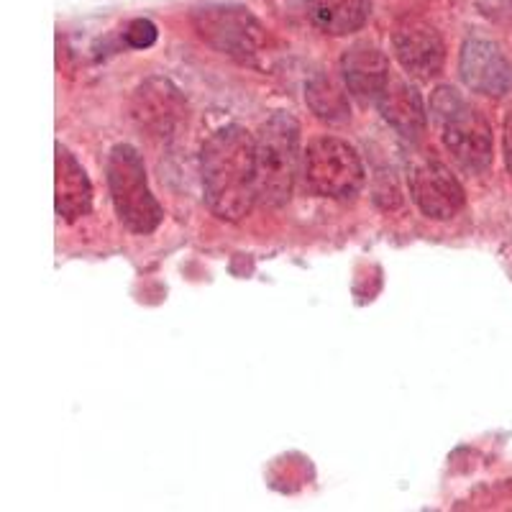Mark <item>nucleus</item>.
<instances>
[{"mask_svg":"<svg viewBox=\"0 0 512 512\" xmlns=\"http://www.w3.org/2000/svg\"><path fill=\"white\" fill-rule=\"evenodd\" d=\"M305 103H308V108L320 121L326 123H344L351 118V105L346 90L336 85V80L323 75V72L310 77L308 85H305Z\"/></svg>","mask_w":512,"mask_h":512,"instance_id":"nucleus-15","label":"nucleus"},{"mask_svg":"<svg viewBox=\"0 0 512 512\" xmlns=\"http://www.w3.org/2000/svg\"><path fill=\"white\" fill-rule=\"evenodd\" d=\"M392 49L402 70L418 80L436 77L446 62V44L441 34L423 18H405L392 34Z\"/></svg>","mask_w":512,"mask_h":512,"instance_id":"nucleus-10","label":"nucleus"},{"mask_svg":"<svg viewBox=\"0 0 512 512\" xmlns=\"http://www.w3.org/2000/svg\"><path fill=\"white\" fill-rule=\"evenodd\" d=\"M131 118L154 139H172L187 121V103L172 82L152 77L134 93Z\"/></svg>","mask_w":512,"mask_h":512,"instance_id":"nucleus-9","label":"nucleus"},{"mask_svg":"<svg viewBox=\"0 0 512 512\" xmlns=\"http://www.w3.org/2000/svg\"><path fill=\"white\" fill-rule=\"evenodd\" d=\"M379 113L402 139H420L425 134V126H428V111H425L423 95L418 93L415 85H410L408 80H400V77H392L387 82L384 93L377 100Z\"/></svg>","mask_w":512,"mask_h":512,"instance_id":"nucleus-12","label":"nucleus"},{"mask_svg":"<svg viewBox=\"0 0 512 512\" xmlns=\"http://www.w3.org/2000/svg\"><path fill=\"white\" fill-rule=\"evenodd\" d=\"M502 154H505V167L512 177V103L505 113V126H502Z\"/></svg>","mask_w":512,"mask_h":512,"instance_id":"nucleus-17","label":"nucleus"},{"mask_svg":"<svg viewBox=\"0 0 512 512\" xmlns=\"http://www.w3.org/2000/svg\"><path fill=\"white\" fill-rule=\"evenodd\" d=\"M431 118L441 131V141L461 169L479 175L495 157L492 126L479 108L451 85H441L431 95Z\"/></svg>","mask_w":512,"mask_h":512,"instance_id":"nucleus-2","label":"nucleus"},{"mask_svg":"<svg viewBox=\"0 0 512 512\" xmlns=\"http://www.w3.org/2000/svg\"><path fill=\"white\" fill-rule=\"evenodd\" d=\"M374 0H308L313 24L328 36L356 34L372 16Z\"/></svg>","mask_w":512,"mask_h":512,"instance_id":"nucleus-14","label":"nucleus"},{"mask_svg":"<svg viewBox=\"0 0 512 512\" xmlns=\"http://www.w3.org/2000/svg\"><path fill=\"white\" fill-rule=\"evenodd\" d=\"M190 21L210 49L241 64L256 62L269 44L262 21L241 3H205L190 13Z\"/></svg>","mask_w":512,"mask_h":512,"instance_id":"nucleus-5","label":"nucleus"},{"mask_svg":"<svg viewBox=\"0 0 512 512\" xmlns=\"http://www.w3.org/2000/svg\"><path fill=\"white\" fill-rule=\"evenodd\" d=\"M200 177L210 213L221 221H241L259 203L256 139L244 126H223L200 152Z\"/></svg>","mask_w":512,"mask_h":512,"instance_id":"nucleus-1","label":"nucleus"},{"mask_svg":"<svg viewBox=\"0 0 512 512\" xmlns=\"http://www.w3.org/2000/svg\"><path fill=\"white\" fill-rule=\"evenodd\" d=\"M54 192H57V216L72 223L77 218L88 216L93 208V185L75 154L67 146L57 144V177H54Z\"/></svg>","mask_w":512,"mask_h":512,"instance_id":"nucleus-13","label":"nucleus"},{"mask_svg":"<svg viewBox=\"0 0 512 512\" xmlns=\"http://www.w3.org/2000/svg\"><path fill=\"white\" fill-rule=\"evenodd\" d=\"M300 169V123L290 113H274L256 134V190L259 203L282 208L290 203Z\"/></svg>","mask_w":512,"mask_h":512,"instance_id":"nucleus-3","label":"nucleus"},{"mask_svg":"<svg viewBox=\"0 0 512 512\" xmlns=\"http://www.w3.org/2000/svg\"><path fill=\"white\" fill-rule=\"evenodd\" d=\"M303 180L318 198L354 200L367 180V169L349 141L318 136L303 154Z\"/></svg>","mask_w":512,"mask_h":512,"instance_id":"nucleus-6","label":"nucleus"},{"mask_svg":"<svg viewBox=\"0 0 512 512\" xmlns=\"http://www.w3.org/2000/svg\"><path fill=\"white\" fill-rule=\"evenodd\" d=\"M157 36H159L157 26H154V21H149V18H134V21L126 26V31H123L126 44L134 49L154 47Z\"/></svg>","mask_w":512,"mask_h":512,"instance_id":"nucleus-16","label":"nucleus"},{"mask_svg":"<svg viewBox=\"0 0 512 512\" xmlns=\"http://www.w3.org/2000/svg\"><path fill=\"white\" fill-rule=\"evenodd\" d=\"M341 75L346 90L361 103H377L384 93L390 75V59L372 41H356L341 57Z\"/></svg>","mask_w":512,"mask_h":512,"instance_id":"nucleus-11","label":"nucleus"},{"mask_svg":"<svg viewBox=\"0 0 512 512\" xmlns=\"http://www.w3.org/2000/svg\"><path fill=\"white\" fill-rule=\"evenodd\" d=\"M410 198L425 218L433 221H451L461 213L466 203L464 187L456 175L438 159H420L408 175Z\"/></svg>","mask_w":512,"mask_h":512,"instance_id":"nucleus-8","label":"nucleus"},{"mask_svg":"<svg viewBox=\"0 0 512 512\" xmlns=\"http://www.w3.org/2000/svg\"><path fill=\"white\" fill-rule=\"evenodd\" d=\"M459 75L472 93L502 98L512 90V54L500 41L472 36L461 47Z\"/></svg>","mask_w":512,"mask_h":512,"instance_id":"nucleus-7","label":"nucleus"},{"mask_svg":"<svg viewBox=\"0 0 512 512\" xmlns=\"http://www.w3.org/2000/svg\"><path fill=\"white\" fill-rule=\"evenodd\" d=\"M105 169H108V190H111L118 221L139 236L157 231L159 223L164 221V208L154 198L146 180V167L139 149L131 144L113 146Z\"/></svg>","mask_w":512,"mask_h":512,"instance_id":"nucleus-4","label":"nucleus"}]
</instances>
